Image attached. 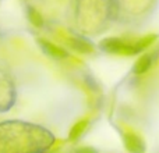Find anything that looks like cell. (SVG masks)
I'll list each match as a JSON object with an SVG mask.
<instances>
[{
    "instance_id": "cell-9",
    "label": "cell",
    "mask_w": 159,
    "mask_h": 153,
    "mask_svg": "<svg viewBox=\"0 0 159 153\" xmlns=\"http://www.w3.org/2000/svg\"><path fill=\"white\" fill-rule=\"evenodd\" d=\"M74 153H98V151L92 146H81V148L75 149Z\"/></svg>"
},
{
    "instance_id": "cell-5",
    "label": "cell",
    "mask_w": 159,
    "mask_h": 153,
    "mask_svg": "<svg viewBox=\"0 0 159 153\" xmlns=\"http://www.w3.org/2000/svg\"><path fill=\"white\" fill-rule=\"evenodd\" d=\"M124 146L130 153H144L145 152V143L140 135L134 132H127L124 134Z\"/></svg>"
},
{
    "instance_id": "cell-4",
    "label": "cell",
    "mask_w": 159,
    "mask_h": 153,
    "mask_svg": "<svg viewBox=\"0 0 159 153\" xmlns=\"http://www.w3.org/2000/svg\"><path fill=\"white\" fill-rule=\"evenodd\" d=\"M158 56H159V49L154 50V52H148V53H145V55H143L137 60V63L134 64L133 71H134L135 74H144V72H147L152 66H154V63L157 61Z\"/></svg>"
},
{
    "instance_id": "cell-6",
    "label": "cell",
    "mask_w": 159,
    "mask_h": 153,
    "mask_svg": "<svg viewBox=\"0 0 159 153\" xmlns=\"http://www.w3.org/2000/svg\"><path fill=\"white\" fill-rule=\"evenodd\" d=\"M67 43L73 50L78 53H92L93 52V45L91 41L82 38V36H71L67 39Z\"/></svg>"
},
{
    "instance_id": "cell-8",
    "label": "cell",
    "mask_w": 159,
    "mask_h": 153,
    "mask_svg": "<svg viewBox=\"0 0 159 153\" xmlns=\"http://www.w3.org/2000/svg\"><path fill=\"white\" fill-rule=\"evenodd\" d=\"M27 17H28V21L34 25L35 28H42L45 25V21H43V15L36 10L35 7L32 6H28L27 8Z\"/></svg>"
},
{
    "instance_id": "cell-1",
    "label": "cell",
    "mask_w": 159,
    "mask_h": 153,
    "mask_svg": "<svg viewBox=\"0 0 159 153\" xmlns=\"http://www.w3.org/2000/svg\"><path fill=\"white\" fill-rule=\"evenodd\" d=\"M55 143L50 131L25 121L0 123V153H46Z\"/></svg>"
},
{
    "instance_id": "cell-3",
    "label": "cell",
    "mask_w": 159,
    "mask_h": 153,
    "mask_svg": "<svg viewBox=\"0 0 159 153\" xmlns=\"http://www.w3.org/2000/svg\"><path fill=\"white\" fill-rule=\"evenodd\" d=\"M38 46L41 47V50L48 56V57L53 59V60H66L69 57V52H67L64 47L59 46V45L53 43V42L48 41V39H43V38H38Z\"/></svg>"
},
{
    "instance_id": "cell-7",
    "label": "cell",
    "mask_w": 159,
    "mask_h": 153,
    "mask_svg": "<svg viewBox=\"0 0 159 153\" xmlns=\"http://www.w3.org/2000/svg\"><path fill=\"white\" fill-rule=\"evenodd\" d=\"M88 125H89V121L87 118H82V120H78L74 125L70 128L69 132V141L74 142V141H78L82 135L85 134V131L88 129Z\"/></svg>"
},
{
    "instance_id": "cell-2",
    "label": "cell",
    "mask_w": 159,
    "mask_h": 153,
    "mask_svg": "<svg viewBox=\"0 0 159 153\" xmlns=\"http://www.w3.org/2000/svg\"><path fill=\"white\" fill-rule=\"evenodd\" d=\"M155 41H157V35H154V33L143 36V38L137 39L134 42H129L121 38H106L101 41L99 49L106 53H110V55L134 56L148 49Z\"/></svg>"
}]
</instances>
